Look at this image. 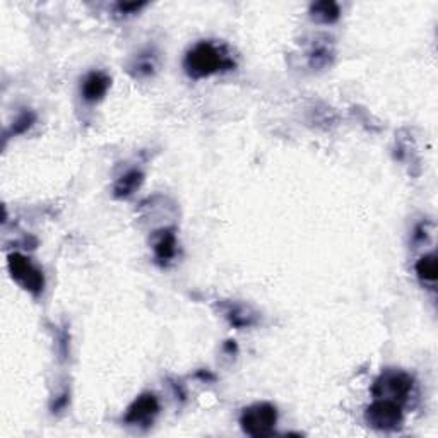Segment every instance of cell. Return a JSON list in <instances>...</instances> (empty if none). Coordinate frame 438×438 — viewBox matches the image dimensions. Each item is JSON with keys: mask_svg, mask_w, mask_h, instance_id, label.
Listing matches in <instances>:
<instances>
[{"mask_svg": "<svg viewBox=\"0 0 438 438\" xmlns=\"http://www.w3.org/2000/svg\"><path fill=\"white\" fill-rule=\"evenodd\" d=\"M233 55L225 45L214 41H199L187 52L183 67L192 79L214 76L234 69Z\"/></svg>", "mask_w": 438, "mask_h": 438, "instance_id": "1", "label": "cell"}, {"mask_svg": "<svg viewBox=\"0 0 438 438\" xmlns=\"http://www.w3.org/2000/svg\"><path fill=\"white\" fill-rule=\"evenodd\" d=\"M414 390V380L402 370H385L373 383L375 399H389L404 406L408 404Z\"/></svg>", "mask_w": 438, "mask_h": 438, "instance_id": "2", "label": "cell"}, {"mask_svg": "<svg viewBox=\"0 0 438 438\" xmlns=\"http://www.w3.org/2000/svg\"><path fill=\"white\" fill-rule=\"evenodd\" d=\"M277 425V409L269 402H257L241 411L240 426L250 437H271Z\"/></svg>", "mask_w": 438, "mask_h": 438, "instance_id": "3", "label": "cell"}, {"mask_svg": "<svg viewBox=\"0 0 438 438\" xmlns=\"http://www.w3.org/2000/svg\"><path fill=\"white\" fill-rule=\"evenodd\" d=\"M369 426L380 432H396L404 423V411L397 402L389 399H375L365 411Z\"/></svg>", "mask_w": 438, "mask_h": 438, "instance_id": "4", "label": "cell"}, {"mask_svg": "<svg viewBox=\"0 0 438 438\" xmlns=\"http://www.w3.org/2000/svg\"><path fill=\"white\" fill-rule=\"evenodd\" d=\"M7 265L13 279L31 295H40L45 288V276L36 265L22 253H11L7 257Z\"/></svg>", "mask_w": 438, "mask_h": 438, "instance_id": "5", "label": "cell"}, {"mask_svg": "<svg viewBox=\"0 0 438 438\" xmlns=\"http://www.w3.org/2000/svg\"><path fill=\"white\" fill-rule=\"evenodd\" d=\"M159 414V401L154 394L146 392L139 396L128 406L125 413L124 421L131 426H139V428H147L154 423V420Z\"/></svg>", "mask_w": 438, "mask_h": 438, "instance_id": "6", "label": "cell"}, {"mask_svg": "<svg viewBox=\"0 0 438 438\" xmlns=\"http://www.w3.org/2000/svg\"><path fill=\"white\" fill-rule=\"evenodd\" d=\"M109 84H112V79L107 74L101 72V70H95V72H89L82 81L81 95L88 103H96L107 95Z\"/></svg>", "mask_w": 438, "mask_h": 438, "instance_id": "7", "label": "cell"}, {"mask_svg": "<svg viewBox=\"0 0 438 438\" xmlns=\"http://www.w3.org/2000/svg\"><path fill=\"white\" fill-rule=\"evenodd\" d=\"M144 182V173L140 170H128L127 173H124L122 177L115 182L113 187V195L117 199H127L131 197L134 192L142 185Z\"/></svg>", "mask_w": 438, "mask_h": 438, "instance_id": "8", "label": "cell"}, {"mask_svg": "<svg viewBox=\"0 0 438 438\" xmlns=\"http://www.w3.org/2000/svg\"><path fill=\"white\" fill-rule=\"evenodd\" d=\"M158 69V55L154 50H146L140 52L128 65V72L134 77H150Z\"/></svg>", "mask_w": 438, "mask_h": 438, "instance_id": "9", "label": "cell"}, {"mask_svg": "<svg viewBox=\"0 0 438 438\" xmlns=\"http://www.w3.org/2000/svg\"><path fill=\"white\" fill-rule=\"evenodd\" d=\"M175 253H177V237H175L173 230H164L154 241L156 259L159 262H168L173 259Z\"/></svg>", "mask_w": 438, "mask_h": 438, "instance_id": "10", "label": "cell"}, {"mask_svg": "<svg viewBox=\"0 0 438 438\" xmlns=\"http://www.w3.org/2000/svg\"><path fill=\"white\" fill-rule=\"evenodd\" d=\"M437 274H438L437 255L433 252L426 253V255H423L420 260L416 262V276L423 284L435 286Z\"/></svg>", "mask_w": 438, "mask_h": 438, "instance_id": "11", "label": "cell"}, {"mask_svg": "<svg viewBox=\"0 0 438 438\" xmlns=\"http://www.w3.org/2000/svg\"><path fill=\"white\" fill-rule=\"evenodd\" d=\"M225 317L230 320V324L234 327H250L255 324V315L245 307V305L230 303L225 308Z\"/></svg>", "mask_w": 438, "mask_h": 438, "instance_id": "12", "label": "cell"}, {"mask_svg": "<svg viewBox=\"0 0 438 438\" xmlns=\"http://www.w3.org/2000/svg\"><path fill=\"white\" fill-rule=\"evenodd\" d=\"M310 14L315 21L324 22V25H331V22L338 21L339 15H341V11H339L338 4L326 0V2L312 4Z\"/></svg>", "mask_w": 438, "mask_h": 438, "instance_id": "13", "label": "cell"}, {"mask_svg": "<svg viewBox=\"0 0 438 438\" xmlns=\"http://www.w3.org/2000/svg\"><path fill=\"white\" fill-rule=\"evenodd\" d=\"M331 57L332 50L327 43H315L310 52H308V60H310V65L314 69L326 67V65L331 64Z\"/></svg>", "mask_w": 438, "mask_h": 438, "instance_id": "14", "label": "cell"}, {"mask_svg": "<svg viewBox=\"0 0 438 438\" xmlns=\"http://www.w3.org/2000/svg\"><path fill=\"white\" fill-rule=\"evenodd\" d=\"M33 122H34L33 113H22V115H19L18 120L14 122V132L15 134H21L26 128H29Z\"/></svg>", "mask_w": 438, "mask_h": 438, "instance_id": "15", "label": "cell"}, {"mask_svg": "<svg viewBox=\"0 0 438 438\" xmlns=\"http://www.w3.org/2000/svg\"><path fill=\"white\" fill-rule=\"evenodd\" d=\"M146 4L144 2H124V4H119V9L122 11V13H135V11H139L140 7H144Z\"/></svg>", "mask_w": 438, "mask_h": 438, "instance_id": "16", "label": "cell"}]
</instances>
